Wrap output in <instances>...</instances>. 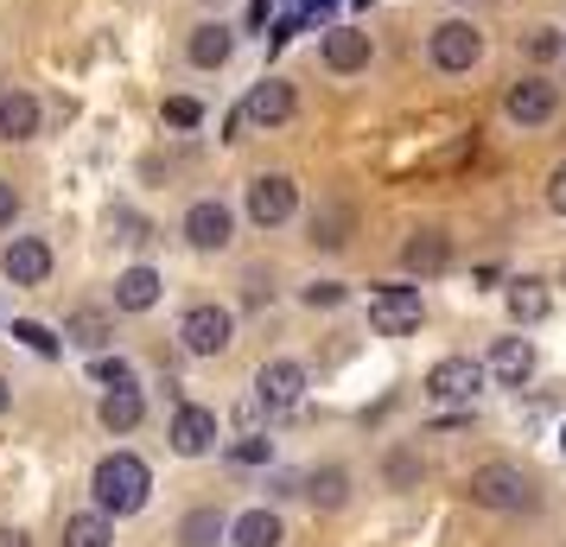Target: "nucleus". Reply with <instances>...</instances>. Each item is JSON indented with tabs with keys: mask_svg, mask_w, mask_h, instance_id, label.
<instances>
[{
	"mask_svg": "<svg viewBox=\"0 0 566 547\" xmlns=\"http://www.w3.org/2000/svg\"><path fill=\"white\" fill-rule=\"evenodd\" d=\"M90 491H96L103 516H134L147 503V491H154V471L140 465L134 452H108L103 465H96V477H90Z\"/></svg>",
	"mask_w": 566,
	"mask_h": 547,
	"instance_id": "f257e3e1",
	"label": "nucleus"
},
{
	"mask_svg": "<svg viewBox=\"0 0 566 547\" xmlns=\"http://www.w3.org/2000/svg\"><path fill=\"white\" fill-rule=\"evenodd\" d=\"M464 491H471L478 509H496V516H522V509H535V503H541L535 477H528L522 465H478Z\"/></svg>",
	"mask_w": 566,
	"mask_h": 547,
	"instance_id": "f03ea898",
	"label": "nucleus"
},
{
	"mask_svg": "<svg viewBox=\"0 0 566 547\" xmlns=\"http://www.w3.org/2000/svg\"><path fill=\"white\" fill-rule=\"evenodd\" d=\"M420 318H427L420 287H376V293H369V325H376L382 338H413V332H420Z\"/></svg>",
	"mask_w": 566,
	"mask_h": 547,
	"instance_id": "7ed1b4c3",
	"label": "nucleus"
},
{
	"mask_svg": "<svg viewBox=\"0 0 566 547\" xmlns=\"http://www.w3.org/2000/svg\"><path fill=\"white\" fill-rule=\"evenodd\" d=\"M235 338V313L230 306H191V313L179 318V344L191 350V357H223Z\"/></svg>",
	"mask_w": 566,
	"mask_h": 547,
	"instance_id": "20e7f679",
	"label": "nucleus"
},
{
	"mask_svg": "<svg viewBox=\"0 0 566 547\" xmlns=\"http://www.w3.org/2000/svg\"><path fill=\"white\" fill-rule=\"evenodd\" d=\"M293 210H300V185L286 179V172H261V179H249V217H255L261 230H281Z\"/></svg>",
	"mask_w": 566,
	"mask_h": 547,
	"instance_id": "39448f33",
	"label": "nucleus"
},
{
	"mask_svg": "<svg viewBox=\"0 0 566 547\" xmlns=\"http://www.w3.org/2000/svg\"><path fill=\"white\" fill-rule=\"evenodd\" d=\"M554 108H560V90L541 77H522L503 90V115H510L515 128H547L554 122Z\"/></svg>",
	"mask_w": 566,
	"mask_h": 547,
	"instance_id": "423d86ee",
	"label": "nucleus"
},
{
	"mask_svg": "<svg viewBox=\"0 0 566 547\" xmlns=\"http://www.w3.org/2000/svg\"><path fill=\"white\" fill-rule=\"evenodd\" d=\"M255 401L268 408V414H286V408H300V401H306V369L293 364V357H274V364H261Z\"/></svg>",
	"mask_w": 566,
	"mask_h": 547,
	"instance_id": "0eeeda50",
	"label": "nucleus"
},
{
	"mask_svg": "<svg viewBox=\"0 0 566 547\" xmlns=\"http://www.w3.org/2000/svg\"><path fill=\"white\" fill-rule=\"evenodd\" d=\"M478 57H484V32L471 27V20H446V27H433V64L439 71L459 77V71H471Z\"/></svg>",
	"mask_w": 566,
	"mask_h": 547,
	"instance_id": "6e6552de",
	"label": "nucleus"
},
{
	"mask_svg": "<svg viewBox=\"0 0 566 547\" xmlns=\"http://www.w3.org/2000/svg\"><path fill=\"white\" fill-rule=\"evenodd\" d=\"M172 452L179 459H205L210 445H217V408H205V401H179V414H172Z\"/></svg>",
	"mask_w": 566,
	"mask_h": 547,
	"instance_id": "1a4fd4ad",
	"label": "nucleus"
},
{
	"mask_svg": "<svg viewBox=\"0 0 566 547\" xmlns=\"http://www.w3.org/2000/svg\"><path fill=\"white\" fill-rule=\"evenodd\" d=\"M293 108H300L293 83L286 77H261L255 90L242 96V122H255V128H281V122H293Z\"/></svg>",
	"mask_w": 566,
	"mask_h": 547,
	"instance_id": "9d476101",
	"label": "nucleus"
},
{
	"mask_svg": "<svg viewBox=\"0 0 566 547\" xmlns=\"http://www.w3.org/2000/svg\"><path fill=\"white\" fill-rule=\"evenodd\" d=\"M0 274H7L13 287H45V281H52V249H45L39 235H13L7 255H0Z\"/></svg>",
	"mask_w": 566,
	"mask_h": 547,
	"instance_id": "9b49d317",
	"label": "nucleus"
},
{
	"mask_svg": "<svg viewBox=\"0 0 566 547\" xmlns=\"http://www.w3.org/2000/svg\"><path fill=\"white\" fill-rule=\"evenodd\" d=\"M478 389H484V364H471V357H439L427 369V395L433 401H471Z\"/></svg>",
	"mask_w": 566,
	"mask_h": 547,
	"instance_id": "f8f14e48",
	"label": "nucleus"
},
{
	"mask_svg": "<svg viewBox=\"0 0 566 547\" xmlns=\"http://www.w3.org/2000/svg\"><path fill=\"white\" fill-rule=\"evenodd\" d=\"M230 230H235V217H230V204H217V198H198V204L185 210V242L191 249H230Z\"/></svg>",
	"mask_w": 566,
	"mask_h": 547,
	"instance_id": "ddd939ff",
	"label": "nucleus"
},
{
	"mask_svg": "<svg viewBox=\"0 0 566 547\" xmlns=\"http://www.w3.org/2000/svg\"><path fill=\"white\" fill-rule=\"evenodd\" d=\"M401 267H408V274H420V281L446 274V267H452V235L433 230V223H427V230H413L408 242H401Z\"/></svg>",
	"mask_w": 566,
	"mask_h": 547,
	"instance_id": "4468645a",
	"label": "nucleus"
},
{
	"mask_svg": "<svg viewBox=\"0 0 566 547\" xmlns=\"http://www.w3.org/2000/svg\"><path fill=\"white\" fill-rule=\"evenodd\" d=\"M235 52V32L223 27V20H205V27H191V39H185V57L198 64V71H223Z\"/></svg>",
	"mask_w": 566,
	"mask_h": 547,
	"instance_id": "2eb2a0df",
	"label": "nucleus"
},
{
	"mask_svg": "<svg viewBox=\"0 0 566 547\" xmlns=\"http://www.w3.org/2000/svg\"><path fill=\"white\" fill-rule=\"evenodd\" d=\"M318 52H325V64H332L337 77H350V71H363V64H369V52H376V45H369V32H357V27H332Z\"/></svg>",
	"mask_w": 566,
	"mask_h": 547,
	"instance_id": "dca6fc26",
	"label": "nucleus"
},
{
	"mask_svg": "<svg viewBox=\"0 0 566 547\" xmlns=\"http://www.w3.org/2000/svg\"><path fill=\"white\" fill-rule=\"evenodd\" d=\"M490 376H496L503 389H522V382L535 376V344L528 338H496V350H490Z\"/></svg>",
	"mask_w": 566,
	"mask_h": 547,
	"instance_id": "f3484780",
	"label": "nucleus"
},
{
	"mask_svg": "<svg viewBox=\"0 0 566 547\" xmlns=\"http://www.w3.org/2000/svg\"><path fill=\"white\" fill-rule=\"evenodd\" d=\"M159 293H166V281H159L154 267H128V274H115V306H122V313H154Z\"/></svg>",
	"mask_w": 566,
	"mask_h": 547,
	"instance_id": "a211bd4d",
	"label": "nucleus"
},
{
	"mask_svg": "<svg viewBox=\"0 0 566 547\" xmlns=\"http://www.w3.org/2000/svg\"><path fill=\"white\" fill-rule=\"evenodd\" d=\"M39 134V103L27 90H0V140H32Z\"/></svg>",
	"mask_w": 566,
	"mask_h": 547,
	"instance_id": "6ab92c4d",
	"label": "nucleus"
},
{
	"mask_svg": "<svg viewBox=\"0 0 566 547\" xmlns=\"http://www.w3.org/2000/svg\"><path fill=\"white\" fill-rule=\"evenodd\" d=\"M230 541L235 547H281L286 541V528L274 509H242V516L230 522Z\"/></svg>",
	"mask_w": 566,
	"mask_h": 547,
	"instance_id": "aec40b11",
	"label": "nucleus"
},
{
	"mask_svg": "<svg viewBox=\"0 0 566 547\" xmlns=\"http://www.w3.org/2000/svg\"><path fill=\"white\" fill-rule=\"evenodd\" d=\"M108 338H115V318L96 313V306H83V313L64 318V344H77V350H103Z\"/></svg>",
	"mask_w": 566,
	"mask_h": 547,
	"instance_id": "412c9836",
	"label": "nucleus"
},
{
	"mask_svg": "<svg viewBox=\"0 0 566 547\" xmlns=\"http://www.w3.org/2000/svg\"><path fill=\"white\" fill-rule=\"evenodd\" d=\"M140 414H147V401H140V389H108L103 395V427L108 433H134V427H140Z\"/></svg>",
	"mask_w": 566,
	"mask_h": 547,
	"instance_id": "4be33fe9",
	"label": "nucleus"
},
{
	"mask_svg": "<svg viewBox=\"0 0 566 547\" xmlns=\"http://www.w3.org/2000/svg\"><path fill=\"white\" fill-rule=\"evenodd\" d=\"M312 242H318V249H344V242H350V204H318L312 210Z\"/></svg>",
	"mask_w": 566,
	"mask_h": 547,
	"instance_id": "5701e85b",
	"label": "nucleus"
},
{
	"mask_svg": "<svg viewBox=\"0 0 566 547\" xmlns=\"http://www.w3.org/2000/svg\"><path fill=\"white\" fill-rule=\"evenodd\" d=\"M306 496H312V509H344V496H350V471H344V465L312 471V477H306Z\"/></svg>",
	"mask_w": 566,
	"mask_h": 547,
	"instance_id": "b1692460",
	"label": "nucleus"
},
{
	"mask_svg": "<svg viewBox=\"0 0 566 547\" xmlns=\"http://www.w3.org/2000/svg\"><path fill=\"white\" fill-rule=\"evenodd\" d=\"M547 306H554V299H547L541 281H510V318H515V325H541Z\"/></svg>",
	"mask_w": 566,
	"mask_h": 547,
	"instance_id": "393cba45",
	"label": "nucleus"
},
{
	"mask_svg": "<svg viewBox=\"0 0 566 547\" xmlns=\"http://www.w3.org/2000/svg\"><path fill=\"white\" fill-rule=\"evenodd\" d=\"M115 541V528H108L103 509H90V516H71L64 522V547H108Z\"/></svg>",
	"mask_w": 566,
	"mask_h": 547,
	"instance_id": "a878e982",
	"label": "nucleus"
},
{
	"mask_svg": "<svg viewBox=\"0 0 566 547\" xmlns=\"http://www.w3.org/2000/svg\"><path fill=\"white\" fill-rule=\"evenodd\" d=\"M179 535H185V547H217V535H223V516H217V509H191Z\"/></svg>",
	"mask_w": 566,
	"mask_h": 547,
	"instance_id": "bb28decb",
	"label": "nucleus"
},
{
	"mask_svg": "<svg viewBox=\"0 0 566 547\" xmlns=\"http://www.w3.org/2000/svg\"><path fill=\"white\" fill-rule=\"evenodd\" d=\"M13 338L27 344V350H39V357H57V350H64V338L45 332V325H32V318H13Z\"/></svg>",
	"mask_w": 566,
	"mask_h": 547,
	"instance_id": "cd10ccee",
	"label": "nucleus"
},
{
	"mask_svg": "<svg viewBox=\"0 0 566 547\" xmlns=\"http://www.w3.org/2000/svg\"><path fill=\"white\" fill-rule=\"evenodd\" d=\"M471 154H478V134H459V140H452L446 154H433V159H427V172H459V166H464Z\"/></svg>",
	"mask_w": 566,
	"mask_h": 547,
	"instance_id": "c85d7f7f",
	"label": "nucleus"
},
{
	"mask_svg": "<svg viewBox=\"0 0 566 547\" xmlns=\"http://www.w3.org/2000/svg\"><path fill=\"white\" fill-rule=\"evenodd\" d=\"M230 459H235V465H268V459H274V440H261V433H242V440L230 445Z\"/></svg>",
	"mask_w": 566,
	"mask_h": 547,
	"instance_id": "c756f323",
	"label": "nucleus"
},
{
	"mask_svg": "<svg viewBox=\"0 0 566 547\" xmlns=\"http://www.w3.org/2000/svg\"><path fill=\"white\" fill-rule=\"evenodd\" d=\"M103 389H128L134 382V369H128V357H96V369H90Z\"/></svg>",
	"mask_w": 566,
	"mask_h": 547,
	"instance_id": "7c9ffc66",
	"label": "nucleus"
},
{
	"mask_svg": "<svg viewBox=\"0 0 566 547\" xmlns=\"http://www.w3.org/2000/svg\"><path fill=\"white\" fill-rule=\"evenodd\" d=\"M300 299H306L312 313H332V306H344V281H312Z\"/></svg>",
	"mask_w": 566,
	"mask_h": 547,
	"instance_id": "2f4dec72",
	"label": "nucleus"
},
{
	"mask_svg": "<svg viewBox=\"0 0 566 547\" xmlns=\"http://www.w3.org/2000/svg\"><path fill=\"white\" fill-rule=\"evenodd\" d=\"M166 122H172V128H198V122H205V103H191V96H166Z\"/></svg>",
	"mask_w": 566,
	"mask_h": 547,
	"instance_id": "473e14b6",
	"label": "nucleus"
},
{
	"mask_svg": "<svg viewBox=\"0 0 566 547\" xmlns=\"http://www.w3.org/2000/svg\"><path fill=\"white\" fill-rule=\"evenodd\" d=\"M547 204H554V210L566 217V159L554 166V179H547Z\"/></svg>",
	"mask_w": 566,
	"mask_h": 547,
	"instance_id": "72a5a7b5",
	"label": "nucleus"
},
{
	"mask_svg": "<svg viewBox=\"0 0 566 547\" xmlns=\"http://www.w3.org/2000/svg\"><path fill=\"white\" fill-rule=\"evenodd\" d=\"M13 217H20V191L0 185V230H13Z\"/></svg>",
	"mask_w": 566,
	"mask_h": 547,
	"instance_id": "f704fd0d",
	"label": "nucleus"
},
{
	"mask_svg": "<svg viewBox=\"0 0 566 547\" xmlns=\"http://www.w3.org/2000/svg\"><path fill=\"white\" fill-rule=\"evenodd\" d=\"M528 52H535V57H554V52H560V39H554V32H535V39H528Z\"/></svg>",
	"mask_w": 566,
	"mask_h": 547,
	"instance_id": "c9c22d12",
	"label": "nucleus"
},
{
	"mask_svg": "<svg viewBox=\"0 0 566 547\" xmlns=\"http://www.w3.org/2000/svg\"><path fill=\"white\" fill-rule=\"evenodd\" d=\"M388 477H395V484H408V477H413V459H408V452H395V459H388Z\"/></svg>",
	"mask_w": 566,
	"mask_h": 547,
	"instance_id": "e433bc0d",
	"label": "nucleus"
},
{
	"mask_svg": "<svg viewBox=\"0 0 566 547\" xmlns=\"http://www.w3.org/2000/svg\"><path fill=\"white\" fill-rule=\"evenodd\" d=\"M0 547H32V541L20 535V528H0Z\"/></svg>",
	"mask_w": 566,
	"mask_h": 547,
	"instance_id": "4c0bfd02",
	"label": "nucleus"
},
{
	"mask_svg": "<svg viewBox=\"0 0 566 547\" xmlns=\"http://www.w3.org/2000/svg\"><path fill=\"white\" fill-rule=\"evenodd\" d=\"M332 7H337V0H306V13H312V20H325Z\"/></svg>",
	"mask_w": 566,
	"mask_h": 547,
	"instance_id": "58836bf2",
	"label": "nucleus"
},
{
	"mask_svg": "<svg viewBox=\"0 0 566 547\" xmlns=\"http://www.w3.org/2000/svg\"><path fill=\"white\" fill-rule=\"evenodd\" d=\"M249 13H255V27H268V0H249Z\"/></svg>",
	"mask_w": 566,
	"mask_h": 547,
	"instance_id": "ea45409f",
	"label": "nucleus"
},
{
	"mask_svg": "<svg viewBox=\"0 0 566 547\" xmlns=\"http://www.w3.org/2000/svg\"><path fill=\"white\" fill-rule=\"evenodd\" d=\"M0 414H7V382H0Z\"/></svg>",
	"mask_w": 566,
	"mask_h": 547,
	"instance_id": "a19ab883",
	"label": "nucleus"
},
{
	"mask_svg": "<svg viewBox=\"0 0 566 547\" xmlns=\"http://www.w3.org/2000/svg\"><path fill=\"white\" fill-rule=\"evenodd\" d=\"M560 452H566V427H560Z\"/></svg>",
	"mask_w": 566,
	"mask_h": 547,
	"instance_id": "79ce46f5",
	"label": "nucleus"
},
{
	"mask_svg": "<svg viewBox=\"0 0 566 547\" xmlns=\"http://www.w3.org/2000/svg\"><path fill=\"white\" fill-rule=\"evenodd\" d=\"M357 7H376V0H357Z\"/></svg>",
	"mask_w": 566,
	"mask_h": 547,
	"instance_id": "37998d69",
	"label": "nucleus"
},
{
	"mask_svg": "<svg viewBox=\"0 0 566 547\" xmlns=\"http://www.w3.org/2000/svg\"><path fill=\"white\" fill-rule=\"evenodd\" d=\"M205 7H223V0H205Z\"/></svg>",
	"mask_w": 566,
	"mask_h": 547,
	"instance_id": "c03bdc74",
	"label": "nucleus"
}]
</instances>
